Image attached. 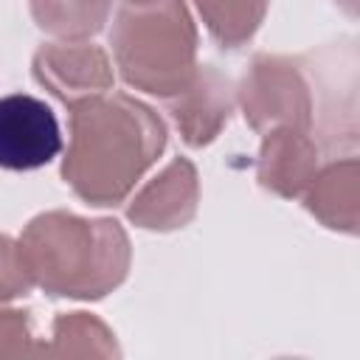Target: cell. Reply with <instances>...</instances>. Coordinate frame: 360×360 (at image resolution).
<instances>
[{
    "label": "cell",
    "instance_id": "cell-5",
    "mask_svg": "<svg viewBox=\"0 0 360 360\" xmlns=\"http://www.w3.org/2000/svg\"><path fill=\"white\" fill-rule=\"evenodd\" d=\"M31 73L37 84L65 107L104 96L115 82L110 53L90 39H53L39 45L31 59Z\"/></svg>",
    "mask_w": 360,
    "mask_h": 360
},
{
    "label": "cell",
    "instance_id": "cell-11",
    "mask_svg": "<svg viewBox=\"0 0 360 360\" xmlns=\"http://www.w3.org/2000/svg\"><path fill=\"white\" fill-rule=\"evenodd\" d=\"M39 31L53 39H90L110 22L112 0H28Z\"/></svg>",
    "mask_w": 360,
    "mask_h": 360
},
{
    "label": "cell",
    "instance_id": "cell-6",
    "mask_svg": "<svg viewBox=\"0 0 360 360\" xmlns=\"http://www.w3.org/2000/svg\"><path fill=\"white\" fill-rule=\"evenodd\" d=\"M59 152V121L42 98L28 93H11L0 98V169H42Z\"/></svg>",
    "mask_w": 360,
    "mask_h": 360
},
{
    "label": "cell",
    "instance_id": "cell-15",
    "mask_svg": "<svg viewBox=\"0 0 360 360\" xmlns=\"http://www.w3.org/2000/svg\"><path fill=\"white\" fill-rule=\"evenodd\" d=\"M31 287L34 281L22 262L20 242L8 233H0V301L8 304L14 298H22L31 292Z\"/></svg>",
    "mask_w": 360,
    "mask_h": 360
},
{
    "label": "cell",
    "instance_id": "cell-14",
    "mask_svg": "<svg viewBox=\"0 0 360 360\" xmlns=\"http://www.w3.org/2000/svg\"><path fill=\"white\" fill-rule=\"evenodd\" d=\"M39 352L34 335V318L28 309L6 307L0 301V357Z\"/></svg>",
    "mask_w": 360,
    "mask_h": 360
},
{
    "label": "cell",
    "instance_id": "cell-7",
    "mask_svg": "<svg viewBox=\"0 0 360 360\" xmlns=\"http://www.w3.org/2000/svg\"><path fill=\"white\" fill-rule=\"evenodd\" d=\"M236 104L233 82L214 65H197L191 82L166 98V110L186 146L202 149L228 127Z\"/></svg>",
    "mask_w": 360,
    "mask_h": 360
},
{
    "label": "cell",
    "instance_id": "cell-3",
    "mask_svg": "<svg viewBox=\"0 0 360 360\" xmlns=\"http://www.w3.org/2000/svg\"><path fill=\"white\" fill-rule=\"evenodd\" d=\"M110 48L121 79L158 98L180 93L197 70V25L186 0L121 3Z\"/></svg>",
    "mask_w": 360,
    "mask_h": 360
},
{
    "label": "cell",
    "instance_id": "cell-2",
    "mask_svg": "<svg viewBox=\"0 0 360 360\" xmlns=\"http://www.w3.org/2000/svg\"><path fill=\"white\" fill-rule=\"evenodd\" d=\"M31 281L53 298L98 301L124 284L132 248L124 225L110 217L45 211L20 233Z\"/></svg>",
    "mask_w": 360,
    "mask_h": 360
},
{
    "label": "cell",
    "instance_id": "cell-4",
    "mask_svg": "<svg viewBox=\"0 0 360 360\" xmlns=\"http://www.w3.org/2000/svg\"><path fill=\"white\" fill-rule=\"evenodd\" d=\"M236 101L245 121L256 132H267L276 127L312 132L315 90L298 59L256 53L236 84Z\"/></svg>",
    "mask_w": 360,
    "mask_h": 360
},
{
    "label": "cell",
    "instance_id": "cell-1",
    "mask_svg": "<svg viewBox=\"0 0 360 360\" xmlns=\"http://www.w3.org/2000/svg\"><path fill=\"white\" fill-rule=\"evenodd\" d=\"M62 180L87 205H118L166 149V124L127 93H104L70 107Z\"/></svg>",
    "mask_w": 360,
    "mask_h": 360
},
{
    "label": "cell",
    "instance_id": "cell-10",
    "mask_svg": "<svg viewBox=\"0 0 360 360\" xmlns=\"http://www.w3.org/2000/svg\"><path fill=\"white\" fill-rule=\"evenodd\" d=\"M301 200L321 225L354 236L360 225V160L346 155L321 166Z\"/></svg>",
    "mask_w": 360,
    "mask_h": 360
},
{
    "label": "cell",
    "instance_id": "cell-13",
    "mask_svg": "<svg viewBox=\"0 0 360 360\" xmlns=\"http://www.w3.org/2000/svg\"><path fill=\"white\" fill-rule=\"evenodd\" d=\"M208 34L228 51L248 45L264 22L270 0H194Z\"/></svg>",
    "mask_w": 360,
    "mask_h": 360
},
{
    "label": "cell",
    "instance_id": "cell-16",
    "mask_svg": "<svg viewBox=\"0 0 360 360\" xmlns=\"http://www.w3.org/2000/svg\"><path fill=\"white\" fill-rule=\"evenodd\" d=\"M124 3H146V0H124Z\"/></svg>",
    "mask_w": 360,
    "mask_h": 360
},
{
    "label": "cell",
    "instance_id": "cell-8",
    "mask_svg": "<svg viewBox=\"0 0 360 360\" xmlns=\"http://www.w3.org/2000/svg\"><path fill=\"white\" fill-rule=\"evenodd\" d=\"M200 202L197 166L188 158H172L149 183H143L127 205V219L143 231L186 228Z\"/></svg>",
    "mask_w": 360,
    "mask_h": 360
},
{
    "label": "cell",
    "instance_id": "cell-12",
    "mask_svg": "<svg viewBox=\"0 0 360 360\" xmlns=\"http://www.w3.org/2000/svg\"><path fill=\"white\" fill-rule=\"evenodd\" d=\"M42 352L59 357H121L112 329L90 312H59L51 323V343Z\"/></svg>",
    "mask_w": 360,
    "mask_h": 360
},
{
    "label": "cell",
    "instance_id": "cell-9",
    "mask_svg": "<svg viewBox=\"0 0 360 360\" xmlns=\"http://www.w3.org/2000/svg\"><path fill=\"white\" fill-rule=\"evenodd\" d=\"M262 146L256 158V180L262 188L295 200L312 183L321 169V152L309 132L292 127H276L262 132Z\"/></svg>",
    "mask_w": 360,
    "mask_h": 360
}]
</instances>
